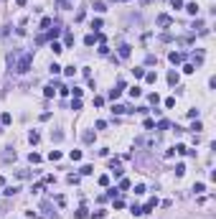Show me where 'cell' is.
Listing matches in <instances>:
<instances>
[{
	"instance_id": "1",
	"label": "cell",
	"mask_w": 216,
	"mask_h": 219,
	"mask_svg": "<svg viewBox=\"0 0 216 219\" xmlns=\"http://www.w3.org/2000/svg\"><path fill=\"white\" fill-rule=\"evenodd\" d=\"M31 61H33V54H23L21 59H18V64H15V71L18 74H26L31 69Z\"/></svg>"
},
{
	"instance_id": "2",
	"label": "cell",
	"mask_w": 216,
	"mask_h": 219,
	"mask_svg": "<svg viewBox=\"0 0 216 219\" xmlns=\"http://www.w3.org/2000/svg\"><path fill=\"white\" fill-rule=\"evenodd\" d=\"M155 23H158L160 28H168V26L173 23V18H170L168 13H160V15H158V21H155Z\"/></svg>"
},
{
	"instance_id": "3",
	"label": "cell",
	"mask_w": 216,
	"mask_h": 219,
	"mask_svg": "<svg viewBox=\"0 0 216 219\" xmlns=\"http://www.w3.org/2000/svg\"><path fill=\"white\" fill-rule=\"evenodd\" d=\"M168 59H170V64H181L183 59H186V54H181V51H170Z\"/></svg>"
},
{
	"instance_id": "4",
	"label": "cell",
	"mask_w": 216,
	"mask_h": 219,
	"mask_svg": "<svg viewBox=\"0 0 216 219\" xmlns=\"http://www.w3.org/2000/svg\"><path fill=\"white\" fill-rule=\"evenodd\" d=\"M122 89H125V82H117V87L109 89V99H117V97L122 94Z\"/></svg>"
},
{
	"instance_id": "5",
	"label": "cell",
	"mask_w": 216,
	"mask_h": 219,
	"mask_svg": "<svg viewBox=\"0 0 216 219\" xmlns=\"http://www.w3.org/2000/svg\"><path fill=\"white\" fill-rule=\"evenodd\" d=\"M130 54H132V46L130 44H122L120 46V59H130Z\"/></svg>"
},
{
	"instance_id": "6",
	"label": "cell",
	"mask_w": 216,
	"mask_h": 219,
	"mask_svg": "<svg viewBox=\"0 0 216 219\" xmlns=\"http://www.w3.org/2000/svg\"><path fill=\"white\" fill-rule=\"evenodd\" d=\"M3 161L8 163V161H15V150H13V145H8L5 148V153H3Z\"/></svg>"
},
{
	"instance_id": "7",
	"label": "cell",
	"mask_w": 216,
	"mask_h": 219,
	"mask_svg": "<svg viewBox=\"0 0 216 219\" xmlns=\"http://www.w3.org/2000/svg\"><path fill=\"white\" fill-rule=\"evenodd\" d=\"M155 206H158V199H150V201H148V204L143 206V214H150V211H153Z\"/></svg>"
},
{
	"instance_id": "8",
	"label": "cell",
	"mask_w": 216,
	"mask_h": 219,
	"mask_svg": "<svg viewBox=\"0 0 216 219\" xmlns=\"http://www.w3.org/2000/svg\"><path fill=\"white\" fill-rule=\"evenodd\" d=\"M168 84H170V87L178 84V74H175V71H168Z\"/></svg>"
},
{
	"instance_id": "9",
	"label": "cell",
	"mask_w": 216,
	"mask_h": 219,
	"mask_svg": "<svg viewBox=\"0 0 216 219\" xmlns=\"http://www.w3.org/2000/svg\"><path fill=\"white\" fill-rule=\"evenodd\" d=\"M155 79H158L155 71H145V82H148V84H155Z\"/></svg>"
},
{
	"instance_id": "10",
	"label": "cell",
	"mask_w": 216,
	"mask_h": 219,
	"mask_svg": "<svg viewBox=\"0 0 216 219\" xmlns=\"http://www.w3.org/2000/svg\"><path fill=\"white\" fill-rule=\"evenodd\" d=\"M132 74H135V79H143V76H145V69H143V66H135Z\"/></svg>"
},
{
	"instance_id": "11",
	"label": "cell",
	"mask_w": 216,
	"mask_h": 219,
	"mask_svg": "<svg viewBox=\"0 0 216 219\" xmlns=\"http://www.w3.org/2000/svg\"><path fill=\"white\" fill-rule=\"evenodd\" d=\"M130 211H132L135 216H143V206H140V204H132V206H130Z\"/></svg>"
},
{
	"instance_id": "12",
	"label": "cell",
	"mask_w": 216,
	"mask_h": 219,
	"mask_svg": "<svg viewBox=\"0 0 216 219\" xmlns=\"http://www.w3.org/2000/svg\"><path fill=\"white\" fill-rule=\"evenodd\" d=\"M186 10H188L191 15H198V5H196V3H188V5H186Z\"/></svg>"
},
{
	"instance_id": "13",
	"label": "cell",
	"mask_w": 216,
	"mask_h": 219,
	"mask_svg": "<svg viewBox=\"0 0 216 219\" xmlns=\"http://www.w3.org/2000/svg\"><path fill=\"white\" fill-rule=\"evenodd\" d=\"M0 123H3V125H10V123H13V117H10L8 112H3V115H0Z\"/></svg>"
},
{
	"instance_id": "14",
	"label": "cell",
	"mask_w": 216,
	"mask_h": 219,
	"mask_svg": "<svg viewBox=\"0 0 216 219\" xmlns=\"http://www.w3.org/2000/svg\"><path fill=\"white\" fill-rule=\"evenodd\" d=\"M41 209L46 211V216H53V214H56V211H51V204H48V201H43V204H41Z\"/></svg>"
},
{
	"instance_id": "15",
	"label": "cell",
	"mask_w": 216,
	"mask_h": 219,
	"mask_svg": "<svg viewBox=\"0 0 216 219\" xmlns=\"http://www.w3.org/2000/svg\"><path fill=\"white\" fill-rule=\"evenodd\" d=\"M94 41H97V33H89V36L84 38V44H87V46H94Z\"/></svg>"
},
{
	"instance_id": "16",
	"label": "cell",
	"mask_w": 216,
	"mask_h": 219,
	"mask_svg": "<svg viewBox=\"0 0 216 219\" xmlns=\"http://www.w3.org/2000/svg\"><path fill=\"white\" fill-rule=\"evenodd\" d=\"M51 51H53V54H61L64 46H61V44H56V41H51Z\"/></svg>"
},
{
	"instance_id": "17",
	"label": "cell",
	"mask_w": 216,
	"mask_h": 219,
	"mask_svg": "<svg viewBox=\"0 0 216 219\" xmlns=\"http://www.w3.org/2000/svg\"><path fill=\"white\" fill-rule=\"evenodd\" d=\"M112 112H114V115H125V112H127V107H122V105H114V107H112Z\"/></svg>"
},
{
	"instance_id": "18",
	"label": "cell",
	"mask_w": 216,
	"mask_h": 219,
	"mask_svg": "<svg viewBox=\"0 0 216 219\" xmlns=\"http://www.w3.org/2000/svg\"><path fill=\"white\" fill-rule=\"evenodd\" d=\"M82 138H84V143H94V133H92V130H87Z\"/></svg>"
},
{
	"instance_id": "19",
	"label": "cell",
	"mask_w": 216,
	"mask_h": 219,
	"mask_svg": "<svg viewBox=\"0 0 216 219\" xmlns=\"http://www.w3.org/2000/svg\"><path fill=\"white\" fill-rule=\"evenodd\" d=\"M102 26H104V23H102V18H94V21H92V28H94V31H99Z\"/></svg>"
},
{
	"instance_id": "20",
	"label": "cell",
	"mask_w": 216,
	"mask_h": 219,
	"mask_svg": "<svg viewBox=\"0 0 216 219\" xmlns=\"http://www.w3.org/2000/svg\"><path fill=\"white\" fill-rule=\"evenodd\" d=\"M69 158H71V161H82V150H71Z\"/></svg>"
},
{
	"instance_id": "21",
	"label": "cell",
	"mask_w": 216,
	"mask_h": 219,
	"mask_svg": "<svg viewBox=\"0 0 216 219\" xmlns=\"http://www.w3.org/2000/svg\"><path fill=\"white\" fill-rule=\"evenodd\" d=\"M43 94H46V97H53V94H56V89H53V84H48V87H43Z\"/></svg>"
},
{
	"instance_id": "22",
	"label": "cell",
	"mask_w": 216,
	"mask_h": 219,
	"mask_svg": "<svg viewBox=\"0 0 216 219\" xmlns=\"http://www.w3.org/2000/svg\"><path fill=\"white\" fill-rule=\"evenodd\" d=\"M28 140H31V143H33V145H36V143H38V140H41V135H38V133H36V130H33V133H31V135H28Z\"/></svg>"
},
{
	"instance_id": "23",
	"label": "cell",
	"mask_w": 216,
	"mask_h": 219,
	"mask_svg": "<svg viewBox=\"0 0 216 219\" xmlns=\"http://www.w3.org/2000/svg\"><path fill=\"white\" fill-rule=\"evenodd\" d=\"M140 94H143L140 87H132V89H130V97H132V99H135V97H140Z\"/></svg>"
},
{
	"instance_id": "24",
	"label": "cell",
	"mask_w": 216,
	"mask_h": 219,
	"mask_svg": "<svg viewBox=\"0 0 216 219\" xmlns=\"http://www.w3.org/2000/svg\"><path fill=\"white\" fill-rule=\"evenodd\" d=\"M99 186H109V176H107V173L99 176Z\"/></svg>"
},
{
	"instance_id": "25",
	"label": "cell",
	"mask_w": 216,
	"mask_h": 219,
	"mask_svg": "<svg viewBox=\"0 0 216 219\" xmlns=\"http://www.w3.org/2000/svg\"><path fill=\"white\" fill-rule=\"evenodd\" d=\"M148 99H150V105H158V102H160V97L155 94V92H153V94H148Z\"/></svg>"
},
{
	"instance_id": "26",
	"label": "cell",
	"mask_w": 216,
	"mask_h": 219,
	"mask_svg": "<svg viewBox=\"0 0 216 219\" xmlns=\"http://www.w3.org/2000/svg\"><path fill=\"white\" fill-rule=\"evenodd\" d=\"M79 173H82V176H89V173H94V168H92V166H82Z\"/></svg>"
},
{
	"instance_id": "27",
	"label": "cell",
	"mask_w": 216,
	"mask_h": 219,
	"mask_svg": "<svg viewBox=\"0 0 216 219\" xmlns=\"http://www.w3.org/2000/svg\"><path fill=\"white\" fill-rule=\"evenodd\" d=\"M3 194H5V196H13V194H18V186H8Z\"/></svg>"
},
{
	"instance_id": "28",
	"label": "cell",
	"mask_w": 216,
	"mask_h": 219,
	"mask_svg": "<svg viewBox=\"0 0 216 219\" xmlns=\"http://www.w3.org/2000/svg\"><path fill=\"white\" fill-rule=\"evenodd\" d=\"M94 10H97V13H104L107 5H104V3H94Z\"/></svg>"
},
{
	"instance_id": "29",
	"label": "cell",
	"mask_w": 216,
	"mask_h": 219,
	"mask_svg": "<svg viewBox=\"0 0 216 219\" xmlns=\"http://www.w3.org/2000/svg\"><path fill=\"white\" fill-rule=\"evenodd\" d=\"M183 173H186V166L178 163V166H175V176H183Z\"/></svg>"
},
{
	"instance_id": "30",
	"label": "cell",
	"mask_w": 216,
	"mask_h": 219,
	"mask_svg": "<svg viewBox=\"0 0 216 219\" xmlns=\"http://www.w3.org/2000/svg\"><path fill=\"white\" fill-rule=\"evenodd\" d=\"M51 23H53L51 18H43V21H41V28H46V31H48V28H51Z\"/></svg>"
},
{
	"instance_id": "31",
	"label": "cell",
	"mask_w": 216,
	"mask_h": 219,
	"mask_svg": "<svg viewBox=\"0 0 216 219\" xmlns=\"http://www.w3.org/2000/svg\"><path fill=\"white\" fill-rule=\"evenodd\" d=\"M92 216H94V219H104V216H107V211H104V209H99V211H94Z\"/></svg>"
},
{
	"instance_id": "32",
	"label": "cell",
	"mask_w": 216,
	"mask_h": 219,
	"mask_svg": "<svg viewBox=\"0 0 216 219\" xmlns=\"http://www.w3.org/2000/svg\"><path fill=\"white\" fill-rule=\"evenodd\" d=\"M193 61H196V64H203V54H201V51L193 54Z\"/></svg>"
},
{
	"instance_id": "33",
	"label": "cell",
	"mask_w": 216,
	"mask_h": 219,
	"mask_svg": "<svg viewBox=\"0 0 216 219\" xmlns=\"http://www.w3.org/2000/svg\"><path fill=\"white\" fill-rule=\"evenodd\" d=\"M51 138H53L56 143H61V140H64V133H51Z\"/></svg>"
},
{
	"instance_id": "34",
	"label": "cell",
	"mask_w": 216,
	"mask_h": 219,
	"mask_svg": "<svg viewBox=\"0 0 216 219\" xmlns=\"http://www.w3.org/2000/svg\"><path fill=\"white\" fill-rule=\"evenodd\" d=\"M61 69H64V74H66V76H74V71H76L74 66H61Z\"/></svg>"
},
{
	"instance_id": "35",
	"label": "cell",
	"mask_w": 216,
	"mask_h": 219,
	"mask_svg": "<svg viewBox=\"0 0 216 219\" xmlns=\"http://www.w3.org/2000/svg\"><path fill=\"white\" fill-rule=\"evenodd\" d=\"M71 110H82V99H76V97H74V102H71Z\"/></svg>"
},
{
	"instance_id": "36",
	"label": "cell",
	"mask_w": 216,
	"mask_h": 219,
	"mask_svg": "<svg viewBox=\"0 0 216 219\" xmlns=\"http://www.w3.org/2000/svg\"><path fill=\"white\" fill-rule=\"evenodd\" d=\"M28 158H31V163H41V155H38V153H31Z\"/></svg>"
},
{
	"instance_id": "37",
	"label": "cell",
	"mask_w": 216,
	"mask_h": 219,
	"mask_svg": "<svg viewBox=\"0 0 216 219\" xmlns=\"http://www.w3.org/2000/svg\"><path fill=\"white\" fill-rule=\"evenodd\" d=\"M58 8H61V10H69L71 5H69V0H58Z\"/></svg>"
},
{
	"instance_id": "38",
	"label": "cell",
	"mask_w": 216,
	"mask_h": 219,
	"mask_svg": "<svg viewBox=\"0 0 216 219\" xmlns=\"http://www.w3.org/2000/svg\"><path fill=\"white\" fill-rule=\"evenodd\" d=\"M48 158H51V161H58V158H61V153H58V150H51Z\"/></svg>"
},
{
	"instance_id": "39",
	"label": "cell",
	"mask_w": 216,
	"mask_h": 219,
	"mask_svg": "<svg viewBox=\"0 0 216 219\" xmlns=\"http://www.w3.org/2000/svg\"><path fill=\"white\" fill-rule=\"evenodd\" d=\"M48 71H51V74H58V71H61V66H58V64H51Z\"/></svg>"
},
{
	"instance_id": "40",
	"label": "cell",
	"mask_w": 216,
	"mask_h": 219,
	"mask_svg": "<svg viewBox=\"0 0 216 219\" xmlns=\"http://www.w3.org/2000/svg\"><path fill=\"white\" fill-rule=\"evenodd\" d=\"M76 216H79V219H84V216H89V211H87V209H84V206H82V209H79V211H76Z\"/></svg>"
},
{
	"instance_id": "41",
	"label": "cell",
	"mask_w": 216,
	"mask_h": 219,
	"mask_svg": "<svg viewBox=\"0 0 216 219\" xmlns=\"http://www.w3.org/2000/svg\"><path fill=\"white\" fill-rule=\"evenodd\" d=\"M183 71H186V74H193V71H196V66H193V64H186V66H183Z\"/></svg>"
},
{
	"instance_id": "42",
	"label": "cell",
	"mask_w": 216,
	"mask_h": 219,
	"mask_svg": "<svg viewBox=\"0 0 216 219\" xmlns=\"http://www.w3.org/2000/svg\"><path fill=\"white\" fill-rule=\"evenodd\" d=\"M135 194H137V196L145 194V186H143V184H137V186H135Z\"/></svg>"
},
{
	"instance_id": "43",
	"label": "cell",
	"mask_w": 216,
	"mask_h": 219,
	"mask_svg": "<svg viewBox=\"0 0 216 219\" xmlns=\"http://www.w3.org/2000/svg\"><path fill=\"white\" fill-rule=\"evenodd\" d=\"M193 31H203V21H196L193 23Z\"/></svg>"
},
{
	"instance_id": "44",
	"label": "cell",
	"mask_w": 216,
	"mask_h": 219,
	"mask_svg": "<svg viewBox=\"0 0 216 219\" xmlns=\"http://www.w3.org/2000/svg\"><path fill=\"white\" fill-rule=\"evenodd\" d=\"M203 189H206V186H203V184H193V191H196V194H201V191H203Z\"/></svg>"
},
{
	"instance_id": "45",
	"label": "cell",
	"mask_w": 216,
	"mask_h": 219,
	"mask_svg": "<svg viewBox=\"0 0 216 219\" xmlns=\"http://www.w3.org/2000/svg\"><path fill=\"white\" fill-rule=\"evenodd\" d=\"M117 194H120L117 189H109V191H107V196H109V199H117Z\"/></svg>"
},
{
	"instance_id": "46",
	"label": "cell",
	"mask_w": 216,
	"mask_h": 219,
	"mask_svg": "<svg viewBox=\"0 0 216 219\" xmlns=\"http://www.w3.org/2000/svg\"><path fill=\"white\" fill-rule=\"evenodd\" d=\"M170 5L173 8H183V0H170Z\"/></svg>"
},
{
	"instance_id": "47",
	"label": "cell",
	"mask_w": 216,
	"mask_h": 219,
	"mask_svg": "<svg viewBox=\"0 0 216 219\" xmlns=\"http://www.w3.org/2000/svg\"><path fill=\"white\" fill-rule=\"evenodd\" d=\"M15 3H18V5H26V0H15Z\"/></svg>"
}]
</instances>
